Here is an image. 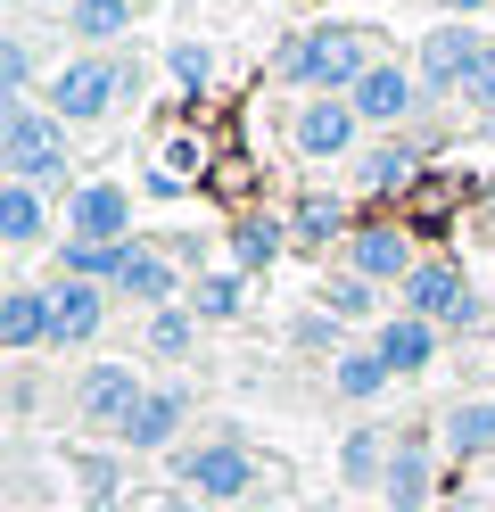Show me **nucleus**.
<instances>
[{"mask_svg":"<svg viewBox=\"0 0 495 512\" xmlns=\"http://www.w3.org/2000/svg\"><path fill=\"white\" fill-rule=\"evenodd\" d=\"M141 372L132 364H116V356H99V364H83L75 372V389H66V405H75V422L83 430H99V438H124V422L141 413Z\"/></svg>","mask_w":495,"mask_h":512,"instance_id":"obj_6","label":"nucleus"},{"mask_svg":"<svg viewBox=\"0 0 495 512\" xmlns=\"http://www.w3.org/2000/svg\"><path fill=\"white\" fill-rule=\"evenodd\" d=\"M165 75H174L190 100H198V91L215 83V50H207V42H174V50H165Z\"/></svg>","mask_w":495,"mask_h":512,"instance_id":"obj_32","label":"nucleus"},{"mask_svg":"<svg viewBox=\"0 0 495 512\" xmlns=\"http://www.w3.org/2000/svg\"><path fill=\"white\" fill-rule=\"evenodd\" d=\"M289 240H297L289 215H240L231 223V273H273Z\"/></svg>","mask_w":495,"mask_h":512,"instance_id":"obj_19","label":"nucleus"},{"mask_svg":"<svg viewBox=\"0 0 495 512\" xmlns=\"http://www.w3.org/2000/svg\"><path fill=\"white\" fill-rule=\"evenodd\" d=\"M479 124H487V141H495V116H479Z\"/></svg>","mask_w":495,"mask_h":512,"instance_id":"obj_39","label":"nucleus"},{"mask_svg":"<svg viewBox=\"0 0 495 512\" xmlns=\"http://www.w3.org/2000/svg\"><path fill=\"white\" fill-rule=\"evenodd\" d=\"M347 100H355V116H363V133H405L429 91H421V75H413V58H380Z\"/></svg>","mask_w":495,"mask_h":512,"instance_id":"obj_8","label":"nucleus"},{"mask_svg":"<svg viewBox=\"0 0 495 512\" xmlns=\"http://www.w3.org/2000/svg\"><path fill=\"white\" fill-rule=\"evenodd\" d=\"M413 265H421V256H413V232H405V223H355V240H347V273L380 281V290H388V281L405 290Z\"/></svg>","mask_w":495,"mask_h":512,"instance_id":"obj_14","label":"nucleus"},{"mask_svg":"<svg viewBox=\"0 0 495 512\" xmlns=\"http://www.w3.org/2000/svg\"><path fill=\"white\" fill-rule=\"evenodd\" d=\"M289 232H297V248H330V240H355V223H347V207L330 199V190H306V199L289 207Z\"/></svg>","mask_w":495,"mask_h":512,"instance_id":"obj_24","label":"nucleus"},{"mask_svg":"<svg viewBox=\"0 0 495 512\" xmlns=\"http://www.w3.org/2000/svg\"><path fill=\"white\" fill-rule=\"evenodd\" d=\"M66 471H75V496L91 512H124V446H75Z\"/></svg>","mask_w":495,"mask_h":512,"instance_id":"obj_17","label":"nucleus"},{"mask_svg":"<svg viewBox=\"0 0 495 512\" xmlns=\"http://www.w3.org/2000/svg\"><path fill=\"white\" fill-rule=\"evenodd\" d=\"M438 438L454 455H495V397H454L438 413Z\"/></svg>","mask_w":495,"mask_h":512,"instance_id":"obj_21","label":"nucleus"},{"mask_svg":"<svg viewBox=\"0 0 495 512\" xmlns=\"http://www.w3.org/2000/svg\"><path fill=\"white\" fill-rule=\"evenodd\" d=\"M479 58H487V34H479L471 17H446V25H429V34H421L413 75H421L429 100H462V83L479 75Z\"/></svg>","mask_w":495,"mask_h":512,"instance_id":"obj_7","label":"nucleus"},{"mask_svg":"<svg viewBox=\"0 0 495 512\" xmlns=\"http://www.w3.org/2000/svg\"><path fill=\"white\" fill-rule=\"evenodd\" d=\"M116 298H132L141 314H157V306H182V298H190V281H182V256H174V248H157V240H124Z\"/></svg>","mask_w":495,"mask_h":512,"instance_id":"obj_10","label":"nucleus"},{"mask_svg":"<svg viewBox=\"0 0 495 512\" xmlns=\"http://www.w3.org/2000/svg\"><path fill=\"white\" fill-rule=\"evenodd\" d=\"M124 512H198V496H165V488H132Z\"/></svg>","mask_w":495,"mask_h":512,"instance_id":"obj_35","label":"nucleus"},{"mask_svg":"<svg viewBox=\"0 0 495 512\" xmlns=\"http://www.w3.org/2000/svg\"><path fill=\"white\" fill-rule=\"evenodd\" d=\"M42 240H50V190L0 182V248H42Z\"/></svg>","mask_w":495,"mask_h":512,"instance_id":"obj_18","label":"nucleus"},{"mask_svg":"<svg viewBox=\"0 0 495 512\" xmlns=\"http://www.w3.org/2000/svg\"><path fill=\"white\" fill-rule=\"evenodd\" d=\"M0 347H9V356L50 347V281H9V290H0Z\"/></svg>","mask_w":495,"mask_h":512,"instance_id":"obj_15","label":"nucleus"},{"mask_svg":"<svg viewBox=\"0 0 495 512\" xmlns=\"http://www.w3.org/2000/svg\"><path fill=\"white\" fill-rule=\"evenodd\" d=\"M479 223H487V232H495V182H487V207H479Z\"/></svg>","mask_w":495,"mask_h":512,"instance_id":"obj_37","label":"nucleus"},{"mask_svg":"<svg viewBox=\"0 0 495 512\" xmlns=\"http://www.w3.org/2000/svg\"><path fill=\"white\" fill-rule=\"evenodd\" d=\"M0 91H9V100H33V42L25 34H0Z\"/></svg>","mask_w":495,"mask_h":512,"instance_id":"obj_33","label":"nucleus"},{"mask_svg":"<svg viewBox=\"0 0 495 512\" xmlns=\"http://www.w3.org/2000/svg\"><path fill=\"white\" fill-rule=\"evenodd\" d=\"M42 108L58 124H99L124 108V50H75L58 58V75L42 83Z\"/></svg>","mask_w":495,"mask_h":512,"instance_id":"obj_3","label":"nucleus"},{"mask_svg":"<svg viewBox=\"0 0 495 512\" xmlns=\"http://www.w3.org/2000/svg\"><path fill=\"white\" fill-rule=\"evenodd\" d=\"M75 124H58L42 100H9L0 108V166H9V182H42V190H75L66 182V166H75Z\"/></svg>","mask_w":495,"mask_h":512,"instance_id":"obj_2","label":"nucleus"},{"mask_svg":"<svg viewBox=\"0 0 495 512\" xmlns=\"http://www.w3.org/2000/svg\"><path fill=\"white\" fill-rule=\"evenodd\" d=\"M380 496H388V512H421L429 504V446L421 438H396V463L380 479Z\"/></svg>","mask_w":495,"mask_h":512,"instance_id":"obj_26","label":"nucleus"},{"mask_svg":"<svg viewBox=\"0 0 495 512\" xmlns=\"http://www.w3.org/2000/svg\"><path fill=\"white\" fill-rule=\"evenodd\" d=\"M322 306L339 314V323H372V314H380V281H363V273L339 265V273L322 281Z\"/></svg>","mask_w":495,"mask_h":512,"instance_id":"obj_30","label":"nucleus"},{"mask_svg":"<svg viewBox=\"0 0 495 512\" xmlns=\"http://www.w3.org/2000/svg\"><path fill=\"white\" fill-rule=\"evenodd\" d=\"M174 488L198 496V504H240L256 488V455L240 438H198V446H174Z\"/></svg>","mask_w":495,"mask_h":512,"instance_id":"obj_5","label":"nucleus"},{"mask_svg":"<svg viewBox=\"0 0 495 512\" xmlns=\"http://www.w3.org/2000/svg\"><path fill=\"white\" fill-rule=\"evenodd\" d=\"M388 364H380V347H347V356H330V389H339L347 405H380L388 397Z\"/></svg>","mask_w":495,"mask_h":512,"instance_id":"obj_23","label":"nucleus"},{"mask_svg":"<svg viewBox=\"0 0 495 512\" xmlns=\"http://www.w3.org/2000/svg\"><path fill=\"white\" fill-rule=\"evenodd\" d=\"M289 339L297 347H306V356H347V323H339V314H330V306H306V314H297V323H289Z\"/></svg>","mask_w":495,"mask_h":512,"instance_id":"obj_31","label":"nucleus"},{"mask_svg":"<svg viewBox=\"0 0 495 512\" xmlns=\"http://www.w3.org/2000/svg\"><path fill=\"white\" fill-rule=\"evenodd\" d=\"M182 306L198 314V323H231V314L248 306V273H198Z\"/></svg>","mask_w":495,"mask_h":512,"instance_id":"obj_27","label":"nucleus"},{"mask_svg":"<svg viewBox=\"0 0 495 512\" xmlns=\"http://www.w3.org/2000/svg\"><path fill=\"white\" fill-rule=\"evenodd\" d=\"M132 0H75V9H66V34H75L83 50H116L124 34H132Z\"/></svg>","mask_w":495,"mask_h":512,"instance_id":"obj_22","label":"nucleus"},{"mask_svg":"<svg viewBox=\"0 0 495 512\" xmlns=\"http://www.w3.org/2000/svg\"><path fill=\"white\" fill-rule=\"evenodd\" d=\"M58 273L66 281H108V290H116L124 248H108V240H58Z\"/></svg>","mask_w":495,"mask_h":512,"instance_id":"obj_28","label":"nucleus"},{"mask_svg":"<svg viewBox=\"0 0 495 512\" xmlns=\"http://www.w3.org/2000/svg\"><path fill=\"white\" fill-rule=\"evenodd\" d=\"M396 306L405 314H421V323H438V331H479L487 323V306H479V290H471V273L454 265V256H421L413 265V281L396 290Z\"/></svg>","mask_w":495,"mask_h":512,"instance_id":"obj_4","label":"nucleus"},{"mask_svg":"<svg viewBox=\"0 0 495 512\" xmlns=\"http://www.w3.org/2000/svg\"><path fill=\"white\" fill-rule=\"evenodd\" d=\"M42 9H58V17H66V9H75V0H42Z\"/></svg>","mask_w":495,"mask_h":512,"instance_id":"obj_38","label":"nucleus"},{"mask_svg":"<svg viewBox=\"0 0 495 512\" xmlns=\"http://www.w3.org/2000/svg\"><path fill=\"white\" fill-rule=\"evenodd\" d=\"M462 108H479V116H495V34H487V58H479V75L462 83Z\"/></svg>","mask_w":495,"mask_h":512,"instance_id":"obj_34","label":"nucleus"},{"mask_svg":"<svg viewBox=\"0 0 495 512\" xmlns=\"http://www.w3.org/2000/svg\"><path fill=\"white\" fill-rule=\"evenodd\" d=\"M421 174V141H405V133H388V141H372L355 157V182L372 190V199H388V190H405Z\"/></svg>","mask_w":495,"mask_h":512,"instance_id":"obj_20","label":"nucleus"},{"mask_svg":"<svg viewBox=\"0 0 495 512\" xmlns=\"http://www.w3.org/2000/svg\"><path fill=\"white\" fill-rule=\"evenodd\" d=\"M281 83H297L306 100H347V91L380 67V50L363 25H306V34H289L281 42Z\"/></svg>","mask_w":495,"mask_h":512,"instance_id":"obj_1","label":"nucleus"},{"mask_svg":"<svg viewBox=\"0 0 495 512\" xmlns=\"http://www.w3.org/2000/svg\"><path fill=\"white\" fill-rule=\"evenodd\" d=\"M190 347H198V314L190 306H157L149 314V356L157 364H190Z\"/></svg>","mask_w":495,"mask_h":512,"instance_id":"obj_29","label":"nucleus"},{"mask_svg":"<svg viewBox=\"0 0 495 512\" xmlns=\"http://www.w3.org/2000/svg\"><path fill=\"white\" fill-rule=\"evenodd\" d=\"M388 463H396V438L388 430H372V422L347 430V446H339V479H347V488H380Z\"/></svg>","mask_w":495,"mask_h":512,"instance_id":"obj_25","label":"nucleus"},{"mask_svg":"<svg viewBox=\"0 0 495 512\" xmlns=\"http://www.w3.org/2000/svg\"><path fill=\"white\" fill-rule=\"evenodd\" d=\"M438 9H454V17H479V9H495V0H438Z\"/></svg>","mask_w":495,"mask_h":512,"instance_id":"obj_36","label":"nucleus"},{"mask_svg":"<svg viewBox=\"0 0 495 512\" xmlns=\"http://www.w3.org/2000/svg\"><path fill=\"white\" fill-rule=\"evenodd\" d=\"M372 347H380V364L396 372V380H413V372H429L438 364V323H421V314H380V331H372Z\"/></svg>","mask_w":495,"mask_h":512,"instance_id":"obj_16","label":"nucleus"},{"mask_svg":"<svg viewBox=\"0 0 495 512\" xmlns=\"http://www.w3.org/2000/svg\"><path fill=\"white\" fill-rule=\"evenodd\" d=\"M182 430H190V389H182V380H165V389H149L141 397V413H132V422H124V455H174V446H182Z\"/></svg>","mask_w":495,"mask_h":512,"instance_id":"obj_12","label":"nucleus"},{"mask_svg":"<svg viewBox=\"0 0 495 512\" xmlns=\"http://www.w3.org/2000/svg\"><path fill=\"white\" fill-rule=\"evenodd\" d=\"M66 240H108V248L141 240L132 232V190L124 182H75L66 190Z\"/></svg>","mask_w":495,"mask_h":512,"instance_id":"obj_11","label":"nucleus"},{"mask_svg":"<svg viewBox=\"0 0 495 512\" xmlns=\"http://www.w3.org/2000/svg\"><path fill=\"white\" fill-rule=\"evenodd\" d=\"M108 281H50V347H91L99 331H108Z\"/></svg>","mask_w":495,"mask_h":512,"instance_id":"obj_13","label":"nucleus"},{"mask_svg":"<svg viewBox=\"0 0 495 512\" xmlns=\"http://www.w3.org/2000/svg\"><path fill=\"white\" fill-rule=\"evenodd\" d=\"M355 141H363L355 100H297V116H289V149L306 157V166H339V157H355Z\"/></svg>","mask_w":495,"mask_h":512,"instance_id":"obj_9","label":"nucleus"}]
</instances>
